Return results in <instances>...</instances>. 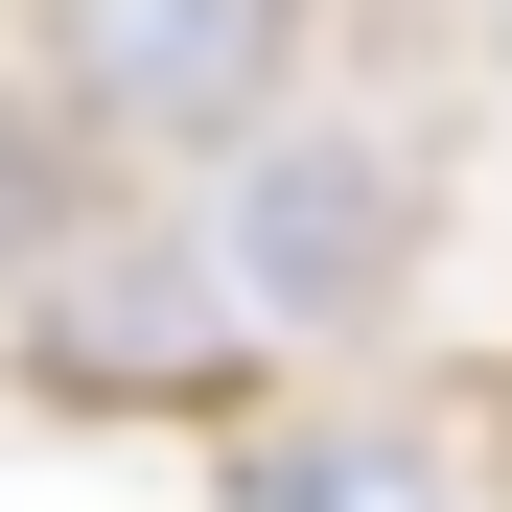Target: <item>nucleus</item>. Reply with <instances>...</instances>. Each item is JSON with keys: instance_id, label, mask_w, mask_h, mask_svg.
<instances>
[{"instance_id": "f257e3e1", "label": "nucleus", "mask_w": 512, "mask_h": 512, "mask_svg": "<svg viewBox=\"0 0 512 512\" xmlns=\"http://www.w3.org/2000/svg\"><path fill=\"white\" fill-rule=\"evenodd\" d=\"M396 256H419L396 140H326V117H256V140H233V187H210V280H233L256 326H373Z\"/></svg>"}, {"instance_id": "f03ea898", "label": "nucleus", "mask_w": 512, "mask_h": 512, "mask_svg": "<svg viewBox=\"0 0 512 512\" xmlns=\"http://www.w3.org/2000/svg\"><path fill=\"white\" fill-rule=\"evenodd\" d=\"M303 70V0H47V94L117 140H256Z\"/></svg>"}, {"instance_id": "7ed1b4c3", "label": "nucleus", "mask_w": 512, "mask_h": 512, "mask_svg": "<svg viewBox=\"0 0 512 512\" xmlns=\"http://www.w3.org/2000/svg\"><path fill=\"white\" fill-rule=\"evenodd\" d=\"M24 350H47L70 396H233L256 303L210 280V233H47V303H24Z\"/></svg>"}, {"instance_id": "20e7f679", "label": "nucleus", "mask_w": 512, "mask_h": 512, "mask_svg": "<svg viewBox=\"0 0 512 512\" xmlns=\"http://www.w3.org/2000/svg\"><path fill=\"white\" fill-rule=\"evenodd\" d=\"M256 512H443V466H419L396 419H303V443L256 466Z\"/></svg>"}]
</instances>
